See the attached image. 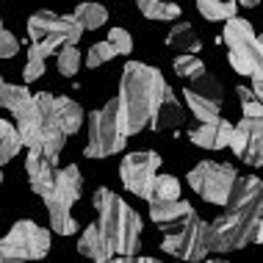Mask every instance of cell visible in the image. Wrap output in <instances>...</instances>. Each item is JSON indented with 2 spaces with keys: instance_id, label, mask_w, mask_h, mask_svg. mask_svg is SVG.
<instances>
[{
  "instance_id": "30bf717a",
  "label": "cell",
  "mask_w": 263,
  "mask_h": 263,
  "mask_svg": "<svg viewBox=\"0 0 263 263\" xmlns=\"http://www.w3.org/2000/svg\"><path fill=\"white\" fill-rule=\"evenodd\" d=\"M14 122H17L20 141L28 150H42L45 130L53 122V95H47V91L31 95V100L14 111Z\"/></svg>"
},
{
  "instance_id": "7402d4cb",
  "label": "cell",
  "mask_w": 263,
  "mask_h": 263,
  "mask_svg": "<svg viewBox=\"0 0 263 263\" xmlns=\"http://www.w3.org/2000/svg\"><path fill=\"white\" fill-rule=\"evenodd\" d=\"M72 17L81 23L83 31H97V28H103L105 23H108V11H105V6L91 3V0L78 3V9L72 11Z\"/></svg>"
},
{
  "instance_id": "83f0119b",
  "label": "cell",
  "mask_w": 263,
  "mask_h": 263,
  "mask_svg": "<svg viewBox=\"0 0 263 263\" xmlns=\"http://www.w3.org/2000/svg\"><path fill=\"white\" fill-rule=\"evenodd\" d=\"M28 100H31V91H28L25 86H14V83L3 81V89H0V105H3V108H9L14 114L20 105H25Z\"/></svg>"
},
{
  "instance_id": "d6a6232c",
  "label": "cell",
  "mask_w": 263,
  "mask_h": 263,
  "mask_svg": "<svg viewBox=\"0 0 263 263\" xmlns=\"http://www.w3.org/2000/svg\"><path fill=\"white\" fill-rule=\"evenodd\" d=\"M47 59H42V55L33 50V47H28V64H25V69H23V78H25V83H33V81H39L42 75H45V69H47Z\"/></svg>"
},
{
  "instance_id": "277c9868",
  "label": "cell",
  "mask_w": 263,
  "mask_h": 263,
  "mask_svg": "<svg viewBox=\"0 0 263 263\" xmlns=\"http://www.w3.org/2000/svg\"><path fill=\"white\" fill-rule=\"evenodd\" d=\"M81 194H83V175H81V169H78L75 163L59 169L50 191L42 197L45 205H47V216H50L53 233H59V236H72V233L78 230V224L72 219V205L81 200Z\"/></svg>"
},
{
  "instance_id": "7c38bea8",
  "label": "cell",
  "mask_w": 263,
  "mask_h": 263,
  "mask_svg": "<svg viewBox=\"0 0 263 263\" xmlns=\"http://www.w3.org/2000/svg\"><path fill=\"white\" fill-rule=\"evenodd\" d=\"M161 166V155L153 150H139L125 155L122 163H119V177H122V186L130 191V194L141 197V200H150L153 191V180L158 175Z\"/></svg>"
},
{
  "instance_id": "5bb4252c",
  "label": "cell",
  "mask_w": 263,
  "mask_h": 263,
  "mask_svg": "<svg viewBox=\"0 0 263 263\" xmlns=\"http://www.w3.org/2000/svg\"><path fill=\"white\" fill-rule=\"evenodd\" d=\"M55 172H59V158H47L42 150H28L25 155V175L31 180V191L39 197H45L50 191Z\"/></svg>"
},
{
  "instance_id": "4316f807",
  "label": "cell",
  "mask_w": 263,
  "mask_h": 263,
  "mask_svg": "<svg viewBox=\"0 0 263 263\" xmlns=\"http://www.w3.org/2000/svg\"><path fill=\"white\" fill-rule=\"evenodd\" d=\"M153 197L155 200H175V197H180V180L175 175H155L150 200Z\"/></svg>"
},
{
  "instance_id": "7a4b0ae2",
  "label": "cell",
  "mask_w": 263,
  "mask_h": 263,
  "mask_svg": "<svg viewBox=\"0 0 263 263\" xmlns=\"http://www.w3.org/2000/svg\"><path fill=\"white\" fill-rule=\"evenodd\" d=\"M166 86L169 83L163 81V75L155 67H150V64H141V61L125 64L117 105H119V114H122L127 139L150 127V119H153L155 108H158Z\"/></svg>"
},
{
  "instance_id": "603a6c76",
  "label": "cell",
  "mask_w": 263,
  "mask_h": 263,
  "mask_svg": "<svg viewBox=\"0 0 263 263\" xmlns=\"http://www.w3.org/2000/svg\"><path fill=\"white\" fill-rule=\"evenodd\" d=\"M197 11H200L208 23H224V20L236 17L238 3L236 0H197Z\"/></svg>"
},
{
  "instance_id": "8fae6325",
  "label": "cell",
  "mask_w": 263,
  "mask_h": 263,
  "mask_svg": "<svg viewBox=\"0 0 263 263\" xmlns=\"http://www.w3.org/2000/svg\"><path fill=\"white\" fill-rule=\"evenodd\" d=\"M236 166L230 163H216V161H202L189 172V186L194 194H200L205 202L211 205H224L227 194H230L233 183H236Z\"/></svg>"
},
{
  "instance_id": "e0dca14e",
  "label": "cell",
  "mask_w": 263,
  "mask_h": 263,
  "mask_svg": "<svg viewBox=\"0 0 263 263\" xmlns=\"http://www.w3.org/2000/svg\"><path fill=\"white\" fill-rule=\"evenodd\" d=\"M183 119H186V114H183V108H180V100H177L175 91L166 86V89H163V97H161L158 108H155L153 119H150V127H153L155 133L172 130V127H180L183 125Z\"/></svg>"
},
{
  "instance_id": "4fadbf2b",
  "label": "cell",
  "mask_w": 263,
  "mask_h": 263,
  "mask_svg": "<svg viewBox=\"0 0 263 263\" xmlns=\"http://www.w3.org/2000/svg\"><path fill=\"white\" fill-rule=\"evenodd\" d=\"M263 125H260V117H244L238 125H233V133H230V150L238 155L244 163L250 166H260L263 163V153H260V144H263Z\"/></svg>"
},
{
  "instance_id": "d6986e66",
  "label": "cell",
  "mask_w": 263,
  "mask_h": 263,
  "mask_svg": "<svg viewBox=\"0 0 263 263\" xmlns=\"http://www.w3.org/2000/svg\"><path fill=\"white\" fill-rule=\"evenodd\" d=\"M78 252L83 255V258H91V260H97V263H103V260H111V255H108V247H105V241H103V233H100V227H97V222H91L86 230H83V236L81 241H78Z\"/></svg>"
},
{
  "instance_id": "9a60e30c",
  "label": "cell",
  "mask_w": 263,
  "mask_h": 263,
  "mask_svg": "<svg viewBox=\"0 0 263 263\" xmlns=\"http://www.w3.org/2000/svg\"><path fill=\"white\" fill-rule=\"evenodd\" d=\"M230 133H233V122L219 117L216 122H200V127H194L189 133V139L197 147H205V150H224L230 144Z\"/></svg>"
},
{
  "instance_id": "cb8c5ba5",
  "label": "cell",
  "mask_w": 263,
  "mask_h": 263,
  "mask_svg": "<svg viewBox=\"0 0 263 263\" xmlns=\"http://www.w3.org/2000/svg\"><path fill=\"white\" fill-rule=\"evenodd\" d=\"M20 147H23V141H20L17 125L0 119V166H6L11 158H17Z\"/></svg>"
},
{
  "instance_id": "1f68e13d",
  "label": "cell",
  "mask_w": 263,
  "mask_h": 263,
  "mask_svg": "<svg viewBox=\"0 0 263 263\" xmlns=\"http://www.w3.org/2000/svg\"><path fill=\"white\" fill-rule=\"evenodd\" d=\"M236 95H238V103H241V111H244V117H260V114H263L260 95H255V91L247 89V86H238Z\"/></svg>"
},
{
  "instance_id": "ffe728a7",
  "label": "cell",
  "mask_w": 263,
  "mask_h": 263,
  "mask_svg": "<svg viewBox=\"0 0 263 263\" xmlns=\"http://www.w3.org/2000/svg\"><path fill=\"white\" fill-rule=\"evenodd\" d=\"M166 47H172L175 53H200L202 45L197 39L191 23H177L172 25V31L166 33Z\"/></svg>"
},
{
  "instance_id": "8d00e7d4",
  "label": "cell",
  "mask_w": 263,
  "mask_h": 263,
  "mask_svg": "<svg viewBox=\"0 0 263 263\" xmlns=\"http://www.w3.org/2000/svg\"><path fill=\"white\" fill-rule=\"evenodd\" d=\"M0 183H3V166H0Z\"/></svg>"
},
{
  "instance_id": "d590c367",
  "label": "cell",
  "mask_w": 263,
  "mask_h": 263,
  "mask_svg": "<svg viewBox=\"0 0 263 263\" xmlns=\"http://www.w3.org/2000/svg\"><path fill=\"white\" fill-rule=\"evenodd\" d=\"M236 3H241V6H258V0H236Z\"/></svg>"
},
{
  "instance_id": "8992f818",
  "label": "cell",
  "mask_w": 263,
  "mask_h": 263,
  "mask_svg": "<svg viewBox=\"0 0 263 263\" xmlns=\"http://www.w3.org/2000/svg\"><path fill=\"white\" fill-rule=\"evenodd\" d=\"M127 144L125 122L119 114L117 97L108 100L100 111L89 114V141H86V158H108V155L122 153Z\"/></svg>"
},
{
  "instance_id": "ba28073f",
  "label": "cell",
  "mask_w": 263,
  "mask_h": 263,
  "mask_svg": "<svg viewBox=\"0 0 263 263\" xmlns=\"http://www.w3.org/2000/svg\"><path fill=\"white\" fill-rule=\"evenodd\" d=\"M50 252V233L31 219H20L0 238V263L42 260Z\"/></svg>"
},
{
  "instance_id": "74e56055",
  "label": "cell",
  "mask_w": 263,
  "mask_h": 263,
  "mask_svg": "<svg viewBox=\"0 0 263 263\" xmlns=\"http://www.w3.org/2000/svg\"><path fill=\"white\" fill-rule=\"evenodd\" d=\"M0 89H3V78H0Z\"/></svg>"
},
{
  "instance_id": "44dd1931",
  "label": "cell",
  "mask_w": 263,
  "mask_h": 263,
  "mask_svg": "<svg viewBox=\"0 0 263 263\" xmlns=\"http://www.w3.org/2000/svg\"><path fill=\"white\" fill-rule=\"evenodd\" d=\"M183 97H186L189 111L194 114L200 122H216V119L222 117V103H213V100H208V97L197 95L194 89H186V91H183Z\"/></svg>"
},
{
  "instance_id": "f1b7e54d",
  "label": "cell",
  "mask_w": 263,
  "mask_h": 263,
  "mask_svg": "<svg viewBox=\"0 0 263 263\" xmlns=\"http://www.w3.org/2000/svg\"><path fill=\"white\" fill-rule=\"evenodd\" d=\"M175 72L180 75V78L194 81L200 72H205V64L197 59V53H177L175 55Z\"/></svg>"
},
{
  "instance_id": "3957f363",
  "label": "cell",
  "mask_w": 263,
  "mask_h": 263,
  "mask_svg": "<svg viewBox=\"0 0 263 263\" xmlns=\"http://www.w3.org/2000/svg\"><path fill=\"white\" fill-rule=\"evenodd\" d=\"M91 205L97 211V227L103 233V241L108 247L111 258L127 260L136 258L141 247V216L111 189H97L91 197Z\"/></svg>"
},
{
  "instance_id": "2e32d148",
  "label": "cell",
  "mask_w": 263,
  "mask_h": 263,
  "mask_svg": "<svg viewBox=\"0 0 263 263\" xmlns=\"http://www.w3.org/2000/svg\"><path fill=\"white\" fill-rule=\"evenodd\" d=\"M147 205H150V219L155 224H158V230H163V227L175 224V222H183V219L189 216L191 211V202H186L183 197H175V200H147Z\"/></svg>"
},
{
  "instance_id": "484cf974",
  "label": "cell",
  "mask_w": 263,
  "mask_h": 263,
  "mask_svg": "<svg viewBox=\"0 0 263 263\" xmlns=\"http://www.w3.org/2000/svg\"><path fill=\"white\" fill-rule=\"evenodd\" d=\"M139 11L147 20H158V23H169V20L180 17V6L177 3H163V0H150V3H141Z\"/></svg>"
},
{
  "instance_id": "6da1fadb",
  "label": "cell",
  "mask_w": 263,
  "mask_h": 263,
  "mask_svg": "<svg viewBox=\"0 0 263 263\" xmlns=\"http://www.w3.org/2000/svg\"><path fill=\"white\" fill-rule=\"evenodd\" d=\"M260 177H236L224 200V213L208 224V252H233L260 241Z\"/></svg>"
},
{
  "instance_id": "5b68a950",
  "label": "cell",
  "mask_w": 263,
  "mask_h": 263,
  "mask_svg": "<svg viewBox=\"0 0 263 263\" xmlns=\"http://www.w3.org/2000/svg\"><path fill=\"white\" fill-rule=\"evenodd\" d=\"M28 36H31V47L36 50L42 59L59 53V47L64 45H78L83 36V28L81 23L69 14H55V11H33L28 17Z\"/></svg>"
},
{
  "instance_id": "e575fe53",
  "label": "cell",
  "mask_w": 263,
  "mask_h": 263,
  "mask_svg": "<svg viewBox=\"0 0 263 263\" xmlns=\"http://www.w3.org/2000/svg\"><path fill=\"white\" fill-rule=\"evenodd\" d=\"M20 53V42L11 31L3 28V20H0V59H14Z\"/></svg>"
},
{
  "instance_id": "ac0fdd59",
  "label": "cell",
  "mask_w": 263,
  "mask_h": 263,
  "mask_svg": "<svg viewBox=\"0 0 263 263\" xmlns=\"http://www.w3.org/2000/svg\"><path fill=\"white\" fill-rule=\"evenodd\" d=\"M53 119L67 136H72L83 125V108L75 100H69V97H53Z\"/></svg>"
},
{
  "instance_id": "52a82bcc",
  "label": "cell",
  "mask_w": 263,
  "mask_h": 263,
  "mask_svg": "<svg viewBox=\"0 0 263 263\" xmlns=\"http://www.w3.org/2000/svg\"><path fill=\"white\" fill-rule=\"evenodd\" d=\"M161 250L180 260H202L208 255V222L197 211H191L183 222L163 227Z\"/></svg>"
},
{
  "instance_id": "4dcf8cb0",
  "label": "cell",
  "mask_w": 263,
  "mask_h": 263,
  "mask_svg": "<svg viewBox=\"0 0 263 263\" xmlns=\"http://www.w3.org/2000/svg\"><path fill=\"white\" fill-rule=\"evenodd\" d=\"M114 55H117V50H114V45H111L108 39L97 42V45H91L89 53H86V67L89 69H97V67H103L105 61H111Z\"/></svg>"
},
{
  "instance_id": "836d02e7",
  "label": "cell",
  "mask_w": 263,
  "mask_h": 263,
  "mask_svg": "<svg viewBox=\"0 0 263 263\" xmlns=\"http://www.w3.org/2000/svg\"><path fill=\"white\" fill-rule=\"evenodd\" d=\"M108 42L114 45L117 55H130V50H133V36L125 31V28H111V31H108Z\"/></svg>"
},
{
  "instance_id": "9c48e42d",
  "label": "cell",
  "mask_w": 263,
  "mask_h": 263,
  "mask_svg": "<svg viewBox=\"0 0 263 263\" xmlns=\"http://www.w3.org/2000/svg\"><path fill=\"white\" fill-rule=\"evenodd\" d=\"M224 45L227 61L238 75H250L260 69V36L252 31V23L238 17L224 20Z\"/></svg>"
},
{
  "instance_id": "d4e9b609",
  "label": "cell",
  "mask_w": 263,
  "mask_h": 263,
  "mask_svg": "<svg viewBox=\"0 0 263 263\" xmlns=\"http://www.w3.org/2000/svg\"><path fill=\"white\" fill-rule=\"evenodd\" d=\"M189 89H194L197 95L208 97V100H213V103H222V100H224V89H222V83H219V78H216V75H211L208 69L197 75L194 81H191V86H189Z\"/></svg>"
},
{
  "instance_id": "f546056e",
  "label": "cell",
  "mask_w": 263,
  "mask_h": 263,
  "mask_svg": "<svg viewBox=\"0 0 263 263\" xmlns=\"http://www.w3.org/2000/svg\"><path fill=\"white\" fill-rule=\"evenodd\" d=\"M81 53H78V47L75 45H64L59 47V72L64 78H72L78 75V69H81Z\"/></svg>"
}]
</instances>
